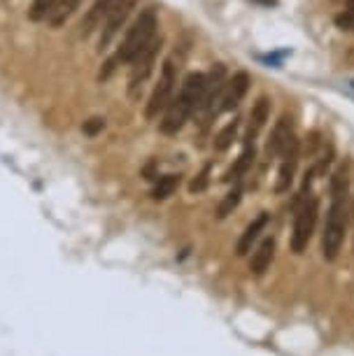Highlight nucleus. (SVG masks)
Instances as JSON below:
<instances>
[{
	"instance_id": "obj_25",
	"label": "nucleus",
	"mask_w": 354,
	"mask_h": 356,
	"mask_svg": "<svg viewBox=\"0 0 354 356\" xmlns=\"http://www.w3.org/2000/svg\"><path fill=\"white\" fill-rule=\"evenodd\" d=\"M345 3H347V10L354 12V0H345Z\"/></svg>"
},
{
	"instance_id": "obj_22",
	"label": "nucleus",
	"mask_w": 354,
	"mask_h": 356,
	"mask_svg": "<svg viewBox=\"0 0 354 356\" xmlns=\"http://www.w3.org/2000/svg\"><path fill=\"white\" fill-rule=\"evenodd\" d=\"M103 128H105V119H103V116H91L89 121H84L82 131H84V135H89V138H96Z\"/></svg>"
},
{
	"instance_id": "obj_21",
	"label": "nucleus",
	"mask_w": 354,
	"mask_h": 356,
	"mask_svg": "<svg viewBox=\"0 0 354 356\" xmlns=\"http://www.w3.org/2000/svg\"><path fill=\"white\" fill-rule=\"evenodd\" d=\"M210 173H212V163H205L203 170H200V173L191 180V184H189V191H191V193L205 191L207 184H210Z\"/></svg>"
},
{
	"instance_id": "obj_10",
	"label": "nucleus",
	"mask_w": 354,
	"mask_h": 356,
	"mask_svg": "<svg viewBox=\"0 0 354 356\" xmlns=\"http://www.w3.org/2000/svg\"><path fill=\"white\" fill-rule=\"evenodd\" d=\"M112 3H114V0H94V5L87 10L84 19L79 21V33H82V38H89L96 28L103 26V21H105V17H107L110 8H112Z\"/></svg>"
},
{
	"instance_id": "obj_17",
	"label": "nucleus",
	"mask_w": 354,
	"mask_h": 356,
	"mask_svg": "<svg viewBox=\"0 0 354 356\" xmlns=\"http://www.w3.org/2000/svg\"><path fill=\"white\" fill-rule=\"evenodd\" d=\"M180 187V175H163L158 177V182L152 189V198L154 200H166L168 196H173Z\"/></svg>"
},
{
	"instance_id": "obj_15",
	"label": "nucleus",
	"mask_w": 354,
	"mask_h": 356,
	"mask_svg": "<svg viewBox=\"0 0 354 356\" xmlns=\"http://www.w3.org/2000/svg\"><path fill=\"white\" fill-rule=\"evenodd\" d=\"M254 156H256V149H254V143H245V149H242V154L238 156V161L233 168L229 170L227 177L224 180L227 182H238L242 175L247 173L249 168H252V163H254Z\"/></svg>"
},
{
	"instance_id": "obj_24",
	"label": "nucleus",
	"mask_w": 354,
	"mask_h": 356,
	"mask_svg": "<svg viewBox=\"0 0 354 356\" xmlns=\"http://www.w3.org/2000/svg\"><path fill=\"white\" fill-rule=\"evenodd\" d=\"M256 3H261V5H275L278 0H256Z\"/></svg>"
},
{
	"instance_id": "obj_7",
	"label": "nucleus",
	"mask_w": 354,
	"mask_h": 356,
	"mask_svg": "<svg viewBox=\"0 0 354 356\" xmlns=\"http://www.w3.org/2000/svg\"><path fill=\"white\" fill-rule=\"evenodd\" d=\"M175 82H177L175 65H173V61H166L161 67V77H158V82H156L154 91H152L147 105H145V116H147V119H156L158 112H163V109L168 107L170 98H173Z\"/></svg>"
},
{
	"instance_id": "obj_20",
	"label": "nucleus",
	"mask_w": 354,
	"mask_h": 356,
	"mask_svg": "<svg viewBox=\"0 0 354 356\" xmlns=\"http://www.w3.org/2000/svg\"><path fill=\"white\" fill-rule=\"evenodd\" d=\"M240 198H242V189H240V184H236V187L227 193V198H224L222 202H219V207H217V217H219V219H227L229 214L238 207V202H240Z\"/></svg>"
},
{
	"instance_id": "obj_9",
	"label": "nucleus",
	"mask_w": 354,
	"mask_h": 356,
	"mask_svg": "<svg viewBox=\"0 0 354 356\" xmlns=\"http://www.w3.org/2000/svg\"><path fill=\"white\" fill-rule=\"evenodd\" d=\"M282 163H280V173H278V184H275V191L278 193H284L289 191L291 182H294V175H296V165H298V140L296 135H291L287 140L284 149H282Z\"/></svg>"
},
{
	"instance_id": "obj_23",
	"label": "nucleus",
	"mask_w": 354,
	"mask_h": 356,
	"mask_svg": "<svg viewBox=\"0 0 354 356\" xmlns=\"http://www.w3.org/2000/svg\"><path fill=\"white\" fill-rule=\"evenodd\" d=\"M335 23H338V28H352L354 26V12H350V10H347V12H343V14H338V17H335Z\"/></svg>"
},
{
	"instance_id": "obj_13",
	"label": "nucleus",
	"mask_w": 354,
	"mask_h": 356,
	"mask_svg": "<svg viewBox=\"0 0 354 356\" xmlns=\"http://www.w3.org/2000/svg\"><path fill=\"white\" fill-rule=\"evenodd\" d=\"M291 135H294V133H291V119H289V116H280V121L275 124V128H273L271 138H268V145H266V154H268V158L282 154L287 140H289Z\"/></svg>"
},
{
	"instance_id": "obj_4",
	"label": "nucleus",
	"mask_w": 354,
	"mask_h": 356,
	"mask_svg": "<svg viewBox=\"0 0 354 356\" xmlns=\"http://www.w3.org/2000/svg\"><path fill=\"white\" fill-rule=\"evenodd\" d=\"M317 212H320V200L310 193H301L298 210L294 217V233H291V251L294 254H303L305 247H308L310 238L315 233Z\"/></svg>"
},
{
	"instance_id": "obj_14",
	"label": "nucleus",
	"mask_w": 354,
	"mask_h": 356,
	"mask_svg": "<svg viewBox=\"0 0 354 356\" xmlns=\"http://www.w3.org/2000/svg\"><path fill=\"white\" fill-rule=\"evenodd\" d=\"M273 256H275V238H266V240L259 244V249L252 254V261H249V270H252V275L261 278V275L271 268Z\"/></svg>"
},
{
	"instance_id": "obj_5",
	"label": "nucleus",
	"mask_w": 354,
	"mask_h": 356,
	"mask_svg": "<svg viewBox=\"0 0 354 356\" xmlns=\"http://www.w3.org/2000/svg\"><path fill=\"white\" fill-rule=\"evenodd\" d=\"M163 47L161 38H154L136 59L131 61V75H128V96L136 98L138 91L145 87V82L149 79V75L154 72V63L158 59V52Z\"/></svg>"
},
{
	"instance_id": "obj_12",
	"label": "nucleus",
	"mask_w": 354,
	"mask_h": 356,
	"mask_svg": "<svg viewBox=\"0 0 354 356\" xmlns=\"http://www.w3.org/2000/svg\"><path fill=\"white\" fill-rule=\"evenodd\" d=\"M268 116H271V101H268L266 96H259L252 105V112H249V126H247L245 143H254V138L261 133V128L266 126Z\"/></svg>"
},
{
	"instance_id": "obj_8",
	"label": "nucleus",
	"mask_w": 354,
	"mask_h": 356,
	"mask_svg": "<svg viewBox=\"0 0 354 356\" xmlns=\"http://www.w3.org/2000/svg\"><path fill=\"white\" fill-rule=\"evenodd\" d=\"M247 89H249V75L247 72H236V75L224 84L222 94H219L217 112H231V109H236L240 105L242 98H245Z\"/></svg>"
},
{
	"instance_id": "obj_3",
	"label": "nucleus",
	"mask_w": 354,
	"mask_h": 356,
	"mask_svg": "<svg viewBox=\"0 0 354 356\" xmlns=\"http://www.w3.org/2000/svg\"><path fill=\"white\" fill-rule=\"evenodd\" d=\"M205 91V75L203 72H189L185 77V84H182L177 98H170L166 114H163L161 121V133L175 135L182 126L189 121V116L198 109V103L203 98Z\"/></svg>"
},
{
	"instance_id": "obj_1",
	"label": "nucleus",
	"mask_w": 354,
	"mask_h": 356,
	"mask_svg": "<svg viewBox=\"0 0 354 356\" xmlns=\"http://www.w3.org/2000/svg\"><path fill=\"white\" fill-rule=\"evenodd\" d=\"M347 229V170L338 168L331 177V205L326 212L324 233H322V254L326 261H335L343 247Z\"/></svg>"
},
{
	"instance_id": "obj_2",
	"label": "nucleus",
	"mask_w": 354,
	"mask_h": 356,
	"mask_svg": "<svg viewBox=\"0 0 354 356\" xmlns=\"http://www.w3.org/2000/svg\"><path fill=\"white\" fill-rule=\"evenodd\" d=\"M156 28H158L156 10L147 8L140 12V17L131 23V28L126 30V35H124V40H121L117 54H114V59H110L105 63V70H101L98 79H107L119 63H131V61L156 38Z\"/></svg>"
},
{
	"instance_id": "obj_16",
	"label": "nucleus",
	"mask_w": 354,
	"mask_h": 356,
	"mask_svg": "<svg viewBox=\"0 0 354 356\" xmlns=\"http://www.w3.org/2000/svg\"><path fill=\"white\" fill-rule=\"evenodd\" d=\"M79 3H82V0H59L56 8H54V12L50 14V19H47V21H50L54 28L63 26V23L68 21L72 14H75V10L79 8Z\"/></svg>"
},
{
	"instance_id": "obj_11",
	"label": "nucleus",
	"mask_w": 354,
	"mask_h": 356,
	"mask_svg": "<svg viewBox=\"0 0 354 356\" xmlns=\"http://www.w3.org/2000/svg\"><path fill=\"white\" fill-rule=\"evenodd\" d=\"M268 224H271V214H268V212H261L259 217H256L254 222L247 226L245 233L240 235V240H238V247H236V254H238V256L249 254V251H252V244H254L256 240H259V235L266 231Z\"/></svg>"
},
{
	"instance_id": "obj_26",
	"label": "nucleus",
	"mask_w": 354,
	"mask_h": 356,
	"mask_svg": "<svg viewBox=\"0 0 354 356\" xmlns=\"http://www.w3.org/2000/svg\"><path fill=\"white\" fill-rule=\"evenodd\" d=\"M352 87H354V82H352Z\"/></svg>"
},
{
	"instance_id": "obj_6",
	"label": "nucleus",
	"mask_w": 354,
	"mask_h": 356,
	"mask_svg": "<svg viewBox=\"0 0 354 356\" xmlns=\"http://www.w3.org/2000/svg\"><path fill=\"white\" fill-rule=\"evenodd\" d=\"M136 5H138V0H114L105 17V21H103V26H101L98 52H103V49H107L112 45V40L119 35V30L126 26L128 17H131V12L136 10Z\"/></svg>"
},
{
	"instance_id": "obj_19",
	"label": "nucleus",
	"mask_w": 354,
	"mask_h": 356,
	"mask_svg": "<svg viewBox=\"0 0 354 356\" xmlns=\"http://www.w3.org/2000/svg\"><path fill=\"white\" fill-rule=\"evenodd\" d=\"M236 135H238V121H229L227 126L222 128L217 135H215V143H212V147H215V151H227L231 145H233V140H236Z\"/></svg>"
},
{
	"instance_id": "obj_18",
	"label": "nucleus",
	"mask_w": 354,
	"mask_h": 356,
	"mask_svg": "<svg viewBox=\"0 0 354 356\" xmlns=\"http://www.w3.org/2000/svg\"><path fill=\"white\" fill-rule=\"evenodd\" d=\"M56 3L59 0H33V5H30V10H28V19L35 23L47 21L54 12V8H56Z\"/></svg>"
}]
</instances>
